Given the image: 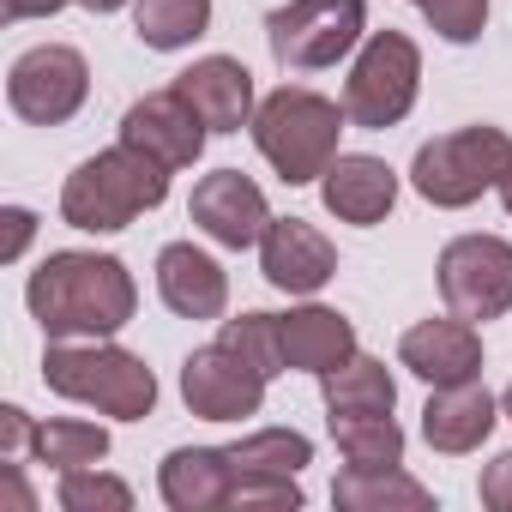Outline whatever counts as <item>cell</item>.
<instances>
[{
	"label": "cell",
	"instance_id": "obj_1",
	"mask_svg": "<svg viewBox=\"0 0 512 512\" xmlns=\"http://www.w3.org/2000/svg\"><path fill=\"white\" fill-rule=\"evenodd\" d=\"M25 302L49 338H109L133 320L139 290L115 253H49Z\"/></svg>",
	"mask_w": 512,
	"mask_h": 512
},
{
	"label": "cell",
	"instance_id": "obj_2",
	"mask_svg": "<svg viewBox=\"0 0 512 512\" xmlns=\"http://www.w3.org/2000/svg\"><path fill=\"white\" fill-rule=\"evenodd\" d=\"M169 199V169L133 145H115V151H97L85 157L67 187H61V217L73 229H91V235H115L127 229L139 211H157Z\"/></svg>",
	"mask_w": 512,
	"mask_h": 512
},
{
	"label": "cell",
	"instance_id": "obj_3",
	"mask_svg": "<svg viewBox=\"0 0 512 512\" xmlns=\"http://www.w3.org/2000/svg\"><path fill=\"white\" fill-rule=\"evenodd\" d=\"M344 109L326 103L320 91H272L260 109H253V145L260 157L290 181V187H308L320 181L332 163H338V133H344Z\"/></svg>",
	"mask_w": 512,
	"mask_h": 512
},
{
	"label": "cell",
	"instance_id": "obj_4",
	"mask_svg": "<svg viewBox=\"0 0 512 512\" xmlns=\"http://www.w3.org/2000/svg\"><path fill=\"white\" fill-rule=\"evenodd\" d=\"M43 380L49 392L73 398V404H97L103 416H121V422H145L151 404H157V380L139 356L91 338V344H67V338H49V356H43Z\"/></svg>",
	"mask_w": 512,
	"mask_h": 512
},
{
	"label": "cell",
	"instance_id": "obj_5",
	"mask_svg": "<svg viewBox=\"0 0 512 512\" xmlns=\"http://www.w3.org/2000/svg\"><path fill=\"white\" fill-rule=\"evenodd\" d=\"M512 169V139L500 127H458L434 145L416 151L410 163V181L428 205L440 211H458L470 199H482L488 187H500V175Z\"/></svg>",
	"mask_w": 512,
	"mask_h": 512
},
{
	"label": "cell",
	"instance_id": "obj_6",
	"mask_svg": "<svg viewBox=\"0 0 512 512\" xmlns=\"http://www.w3.org/2000/svg\"><path fill=\"white\" fill-rule=\"evenodd\" d=\"M416 85H422V55L404 31H374L350 67V85H344V115L356 127H398L416 103Z\"/></svg>",
	"mask_w": 512,
	"mask_h": 512
},
{
	"label": "cell",
	"instance_id": "obj_7",
	"mask_svg": "<svg viewBox=\"0 0 512 512\" xmlns=\"http://www.w3.org/2000/svg\"><path fill=\"white\" fill-rule=\"evenodd\" d=\"M362 19H368V0H290V7H278L266 19V43H272L278 67L320 73L356 49Z\"/></svg>",
	"mask_w": 512,
	"mask_h": 512
},
{
	"label": "cell",
	"instance_id": "obj_8",
	"mask_svg": "<svg viewBox=\"0 0 512 512\" xmlns=\"http://www.w3.org/2000/svg\"><path fill=\"white\" fill-rule=\"evenodd\" d=\"M85 91H91V67H85V55L67 49V43H43V49L19 55L13 73H7V103H13V115L31 121V127H61V121H73L79 103H85Z\"/></svg>",
	"mask_w": 512,
	"mask_h": 512
},
{
	"label": "cell",
	"instance_id": "obj_9",
	"mask_svg": "<svg viewBox=\"0 0 512 512\" xmlns=\"http://www.w3.org/2000/svg\"><path fill=\"white\" fill-rule=\"evenodd\" d=\"M440 296L458 320H500L512 308V241L458 235L440 253Z\"/></svg>",
	"mask_w": 512,
	"mask_h": 512
},
{
	"label": "cell",
	"instance_id": "obj_10",
	"mask_svg": "<svg viewBox=\"0 0 512 512\" xmlns=\"http://www.w3.org/2000/svg\"><path fill=\"white\" fill-rule=\"evenodd\" d=\"M181 398L205 422H241V416H253L266 404V374L247 368L223 344H205V350H193L181 362Z\"/></svg>",
	"mask_w": 512,
	"mask_h": 512
},
{
	"label": "cell",
	"instance_id": "obj_11",
	"mask_svg": "<svg viewBox=\"0 0 512 512\" xmlns=\"http://www.w3.org/2000/svg\"><path fill=\"white\" fill-rule=\"evenodd\" d=\"M205 121H199V109L169 85V91H151V97H139L127 115H121V145H133V151H145V157H157L163 169H193L199 163V151H205Z\"/></svg>",
	"mask_w": 512,
	"mask_h": 512
},
{
	"label": "cell",
	"instance_id": "obj_12",
	"mask_svg": "<svg viewBox=\"0 0 512 512\" xmlns=\"http://www.w3.org/2000/svg\"><path fill=\"white\" fill-rule=\"evenodd\" d=\"M260 272L284 296H314L338 272V247L302 217H272L266 235H260Z\"/></svg>",
	"mask_w": 512,
	"mask_h": 512
},
{
	"label": "cell",
	"instance_id": "obj_13",
	"mask_svg": "<svg viewBox=\"0 0 512 512\" xmlns=\"http://www.w3.org/2000/svg\"><path fill=\"white\" fill-rule=\"evenodd\" d=\"M193 223L217 241V247H253L266 235V223H272V211H266V193L253 187L241 169H217V175H205L199 187H193Z\"/></svg>",
	"mask_w": 512,
	"mask_h": 512
},
{
	"label": "cell",
	"instance_id": "obj_14",
	"mask_svg": "<svg viewBox=\"0 0 512 512\" xmlns=\"http://www.w3.org/2000/svg\"><path fill=\"white\" fill-rule=\"evenodd\" d=\"M398 362H404L416 380H428V386H464V380L482 374V338H476L470 320H458V314H452V320H422V326L404 332Z\"/></svg>",
	"mask_w": 512,
	"mask_h": 512
},
{
	"label": "cell",
	"instance_id": "obj_15",
	"mask_svg": "<svg viewBox=\"0 0 512 512\" xmlns=\"http://www.w3.org/2000/svg\"><path fill=\"white\" fill-rule=\"evenodd\" d=\"M175 91L199 109V121H205L211 133H241V127H253V73H247L241 61H229V55L193 61V67L175 79Z\"/></svg>",
	"mask_w": 512,
	"mask_h": 512
},
{
	"label": "cell",
	"instance_id": "obj_16",
	"mask_svg": "<svg viewBox=\"0 0 512 512\" xmlns=\"http://www.w3.org/2000/svg\"><path fill=\"white\" fill-rule=\"evenodd\" d=\"M157 296L181 320H217L229 302V278L211 253H199L193 241H175L157 253Z\"/></svg>",
	"mask_w": 512,
	"mask_h": 512
},
{
	"label": "cell",
	"instance_id": "obj_17",
	"mask_svg": "<svg viewBox=\"0 0 512 512\" xmlns=\"http://www.w3.org/2000/svg\"><path fill=\"white\" fill-rule=\"evenodd\" d=\"M422 434L434 452H476L488 434H494V398L482 380H464V386H434L428 410H422Z\"/></svg>",
	"mask_w": 512,
	"mask_h": 512
},
{
	"label": "cell",
	"instance_id": "obj_18",
	"mask_svg": "<svg viewBox=\"0 0 512 512\" xmlns=\"http://www.w3.org/2000/svg\"><path fill=\"white\" fill-rule=\"evenodd\" d=\"M163 482V500L175 512H211V506H229L235 500V464H229V446H181L163 458L157 470Z\"/></svg>",
	"mask_w": 512,
	"mask_h": 512
},
{
	"label": "cell",
	"instance_id": "obj_19",
	"mask_svg": "<svg viewBox=\"0 0 512 512\" xmlns=\"http://www.w3.org/2000/svg\"><path fill=\"white\" fill-rule=\"evenodd\" d=\"M398 199V175L380 163V157H338L326 169V211L344 217V223H380Z\"/></svg>",
	"mask_w": 512,
	"mask_h": 512
},
{
	"label": "cell",
	"instance_id": "obj_20",
	"mask_svg": "<svg viewBox=\"0 0 512 512\" xmlns=\"http://www.w3.org/2000/svg\"><path fill=\"white\" fill-rule=\"evenodd\" d=\"M278 326H284V362L302 374H332L338 362L356 356V326L332 308H296Z\"/></svg>",
	"mask_w": 512,
	"mask_h": 512
},
{
	"label": "cell",
	"instance_id": "obj_21",
	"mask_svg": "<svg viewBox=\"0 0 512 512\" xmlns=\"http://www.w3.org/2000/svg\"><path fill=\"white\" fill-rule=\"evenodd\" d=\"M229 464H235V494L241 488H278V482H296L302 464H314V446L296 428H266V434L235 440Z\"/></svg>",
	"mask_w": 512,
	"mask_h": 512
},
{
	"label": "cell",
	"instance_id": "obj_22",
	"mask_svg": "<svg viewBox=\"0 0 512 512\" xmlns=\"http://www.w3.org/2000/svg\"><path fill=\"white\" fill-rule=\"evenodd\" d=\"M332 500H338L344 512H428V506H434V494H428L416 476H404L398 464H386V470L350 464V470L332 482Z\"/></svg>",
	"mask_w": 512,
	"mask_h": 512
},
{
	"label": "cell",
	"instance_id": "obj_23",
	"mask_svg": "<svg viewBox=\"0 0 512 512\" xmlns=\"http://www.w3.org/2000/svg\"><path fill=\"white\" fill-rule=\"evenodd\" d=\"M320 398H326L332 416H392L398 386H392L386 362L350 356V362H338L332 374H320Z\"/></svg>",
	"mask_w": 512,
	"mask_h": 512
},
{
	"label": "cell",
	"instance_id": "obj_24",
	"mask_svg": "<svg viewBox=\"0 0 512 512\" xmlns=\"http://www.w3.org/2000/svg\"><path fill=\"white\" fill-rule=\"evenodd\" d=\"M211 25V0H139L133 31L145 49H187Z\"/></svg>",
	"mask_w": 512,
	"mask_h": 512
},
{
	"label": "cell",
	"instance_id": "obj_25",
	"mask_svg": "<svg viewBox=\"0 0 512 512\" xmlns=\"http://www.w3.org/2000/svg\"><path fill=\"white\" fill-rule=\"evenodd\" d=\"M332 440L362 470H386L404 458V428L392 416H332Z\"/></svg>",
	"mask_w": 512,
	"mask_h": 512
},
{
	"label": "cell",
	"instance_id": "obj_26",
	"mask_svg": "<svg viewBox=\"0 0 512 512\" xmlns=\"http://www.w3.org/2000/svg\"><path fill=\"white\" fill-rule=\"evenodd\" d=\"M217 344L235 350L247 368H260L266 380L290 368V362H284V326H278V314H241V320H223Z\"/></svg>",
	"mask_w": 512,
	"mask_h": 512
},
{
	"label": "cell",
	"instance_id": "obj_27",
	"mask_svg": "<svg viewBox=\"0 0 512 512\" xmlns=\"http://www.w3.org/2000/svg\"><path fill=\"white\" fill-rule=\"evenodd\" d=\"M31 452L55 470H79V464H97L109 452V434L97 422H43L31 434Z\"/></svg>",
	"mask_w": 512,
	"mask_h": 512
},
{
	"label": "cell",
	"instance_id": "obj_28",
	"mask_svg": "<svg viewBox=\"0 0 512 512\" xmlns=\"http://www.w3.org/2000/svg\"><path fill=\"white\" fill-rule=\"evenodd\" d=\"M61 506L67 512H127L133 488L121 476H103L97 464H79V470H61Z\"/></svg>",
	"mask_w": 512,
	"mask_h": 512
},
{
	"label": "cell",
	"instance_id": "obj_29",
	"mask_svg": "<svg viewBox=\"0 0 512 512\" xmlns=\"http://www.w3.org/2000/svg\"><path fill=\"white\" fill-rule=\"evenodd\" d=\"M422 13L446 43H476L488 25V0H422Z\"/></svg>",
	"mask_w": 512,
	"mask_h": 512
},
{
	"label": "cell",
	"instance_id": "obj_30",
	"mask_svg": "<svg viewBox=\"0 0 512 512\" xmlns=\"http://www.w3.org/2000/svg\"><path fill=\"white\" fill-rule=\"evenodd\" d=\"M482 506L512 512V452H500V458L482 470Z\"/></svg>",
	"mask_w": 512,
	"mask_h": 512
},
{
	"label": "cell",
	"instance_id": "obj_31",
	"mask_svg": "<svg viewBox=\"0 0 512 512\" xmlns=\"http://www.w3.org/2000/svg\"><path fill=\"white\" fill-rule=\"evenodd\" d=\"M31 434H37V428H31V416H25L19 404H7V410H0V452H7V458H13V452L31 440Z\"/></svg>",
	"mask_w": 512,
	"mask_h": 512
},
{
	"label": "cell",
	"instance_id": "obj_32",
	"mask_svg": "<svg viewBox=\"0 0 512 512\" xmlns=\"http://www.w3.org/2000/svg\"><path fill=\"white\" fill-rule=\"evenodd\" d=\"M31 229H37V217H31L25 205H13V211H7V247H0V260H19L25 241H31Z\"/></svg>",
	"mask_w": 512,
	"mask_h": 512
},
{
	"label": "cell",
	"instance_id": "obj_33",
	"mask_svg": "<svg viewBox=\"0 0 512 512\" xmlns=\"http://www.w3.org/2000/svg\"><path fill=\"white\" fill-rule=\"evenodd\" d=\"M67 0H0V19L7 25H19V19H49V13H61Z\"/></svg>",
	"mask_w": 512,
	"mask_h": 512
},
{
	"label": "cell",
	"instance_id": "obj_34",
	"mask_svg": "<svg viewBox=\"0 0 512 512\" xmlns=\"http://www.w3.org/2000/svg\"><path fill=\"white\" fill-rule=\"evenodd\" d=\"M7 506H19V512H31V488L19 482V470H7Z\"/></svg>",
	"mask_w": 512,
	"mask_h": 512
},
{
	"label": "cell",
	"instance_id": "obj_35",
	"mask_svg": "<svg viewBox=\"0 0 512 512\" xmlns=\"http://www.w3.org/2000/svg\"><path fill=\"white\" fill-rule=\"evenodd\" d=\"M79 7H91V13H115V7H127V0H79Z\"/></svg>",
	"mask_w": 512,
	"mask_h": 512
},
{
	"label": "cell",
	"instance_id": "obj_36",
	"mask_svg": "<svg viewBox=\"0 0 512 512\" xmlns=\"http://www.w3.org/2000/svg\"><path fill=\"white\" fill-rule=\"evenodd\" d=\"M500 205H506V211H512V169H506V175H500Z\"/></svg>",
	"mask_w": 512,
	"mask_h": 512
},
{
	"label": "cell",
	"instance_id": "obj_37",
	"mask_svg": "<svg viewBox=\"0 0 512 512\" xmlns=\"http://www.w3.org/2000/svg\"><path fill=\"white\" fill-rule=\"evenodd\" d=\"M500 410H506V416H512V386H506V392H500Z\"/></svg>",
	"mask_w": 512,
	"mask_h": 512
},
{
	"label": "cell",
	"instance_id": "obj_38",
	"mask_svg": "<svg viewBox=\"0 0 512 512\" xmlns=\"http://www.w3.org/2000/svg\"><path fill=\"white\" fill-rule=\"evenodd\" d=\"M416 7H422V0H416Z\"/></svg>",
	"mask_w": 512,
	"mask_h": 512
}]
</instances>
